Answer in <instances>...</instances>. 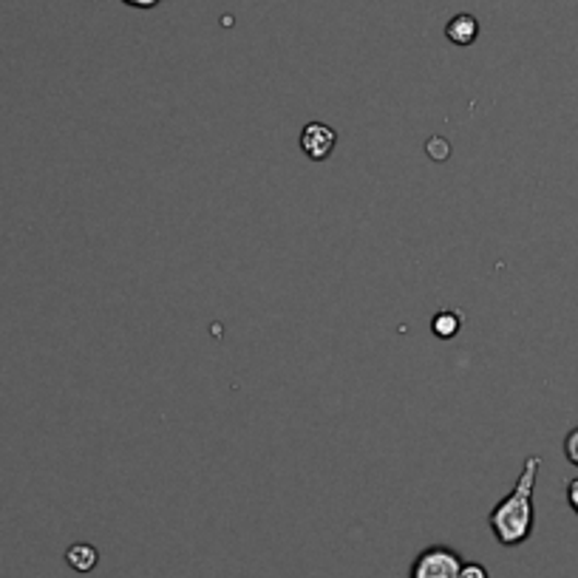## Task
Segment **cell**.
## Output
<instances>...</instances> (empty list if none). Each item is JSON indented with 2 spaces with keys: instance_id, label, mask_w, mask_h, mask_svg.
I'll return each instance as SVG.
<instances>
[{
  "instance_id": "obj_1",
  "label": "cell",
  "mask_w": 578,
  "mask_h": 578,
  "mask_svg": "<svg viewBox=\"0 0 578 578\" xmlns=\"http://www.w3.org/2000/svg\"><path fill=\"white\" fill-rule=\"evenodd\" d=\"M539 468H542V457L530 453L514 491L488 514V524L502 547H519L533 533V491H536Z\"/></svg>"
},
{
  "instance_id": "obj_2",
  "label": "cell",
  "mask_w": 578,
  "mask_h": 578,
  "mask_svg": "<svg viewBox=\"0 0 578 578\" xmlns=\"http://www.w3.org/2000/svg\"><path fill=\"white\" fill-rule=\"evenodd\" d=\"M462 565H465V562H462V556L453 551V547L434 544V547H425V551L414 558L409 578H460Z\"/></svg>"
},
{
  "instance_id": "obj_3",
  "label": "cell",
  "mask_w": 578,
  "mask_h": 578,
  "mask_svg": "<svg viewBox=\"0 0 578 578\" xmlns=\"http://www.w3.org/2000/svg\"><path fill=\"white\" fill-rule=\"evenodd\" d=\"M334 145H338V133H334L329 126H323V122H309V126L300 131V151H304L309 160L315 162L329 160Z\"/></svg>"
},
{
  "instance_id": "obj_4",
  "label": "cell",
  "mask_w": 578,
  "mask_h": 578,
  "mask_svg": "<svg viewBox=\"0 0 578 578\" xmlns=\"http://www.w3.org/2000/svg\"><path fill=\"white\" fill-rule=\"evenodd\" d=\"M476 35H480V23H476L474 14H457L446 26V37L453 46H471Z\"/></svg>"
},
{
  "instance_id": "obj_5",
  "label": "cell",
  "mask_w": 578,
  "mask_h": 578,
  "mask_svg": "<svg viewBox=\"0 0 578 578\" xmlns=\"http://www.w3.org/2000/svg\"><path fill=\"white\" fill-rule=\"evenodd\" d=\"M66 562H69L71 570L91 573L94 567H97L99 553H97V547H94V544L78 542V544H71L69 551H66Z\"/></svg>"
},
{
  "instance_id": "obj_6",
  "label": "cell",
  "mask_w": 578,
  "mask_h": 578,
  "mask_svg": "<svg viewBox=\"0 0 578 578\" xmlns=\"http://www.w3.org/2000/svg\"><path fill=\"white\" fill-rule=\"evenodd\" d=\"M432 329H434V334H437V338L448 341V338H453V334L460 332V315L443 309V312H439L437 318H434Z\"/></svg>"
},
{
  "instance_id": "obj_7",
  "label": "cell",
  "mask_w": 578,
  "mask_h": 578,
  "mask_svg": "<svg viewBox=\"0 0 578 578\" xmlns=\"http://www.w3.org/2000/svg\"><path fill=\"white\" fill-rule=\"evenodd\" d=\"M565 457L570 465L578 468V425L565 437Z\"/></svg>"
},
{
  "instance_id": "obj_8",
  "label": "cell",
  "mask_w": 578,
  "mask_h": 578,
  "mask_svg": "<svg viewBox=\"0 0 578 578\" xmlns=\"http://www.w3.org/2000/svg\"><path fill=\"white\" fill-rule=\"evenodd\" d=\"M428 154H432L437 162H443V160H448V156H451V145L439 140V137H434V140L428 142Z\"/></svg>"
},
{
  "instance_id": "obj_9",
  "label": "cell",
  "mask_w": 578,
  "mask_h": 578,
  "mask_svg": "<svg viewBox=\"0 0 578 578\" xmlns=\"http://www.w3.org/2000/svg\"><path fill=\"white\" fill-rule=\"evenodd\" d=\"M460 578H491V576H488V570H485V567L474 565V562H471V565H462Z\"/></svg>"
},
{
  "instance_id": "obj_10",
  "label": "cell",
  "mask_w": 578,
  "mask_h": 578,
  "mask_svg": "<svg viewBox=\"0 0 578 578\" xmlns=\"http://www.w3.org/2000/svg\"><path fill=\"white\" fill-rule=\"evenodd\" d=\"M567 505H570L573 514L578 516V476L567 482Z\"/></svg>"
},
{
  "instance_id": "obj_11",
  "label": "cell",
  "mask_w": 578,
  "mask_h": 578,
  "mask_svg": "<svg viewBox=\"0 0 578 578\" xmlns=\"http://www.w3.org/2000/svg\"><path fill=\"white\" fill-rule=\"evenodd\" d=\"M122 3H128L133 9H156L162 0H122Z\"/></svg>"
}]
</instances>
